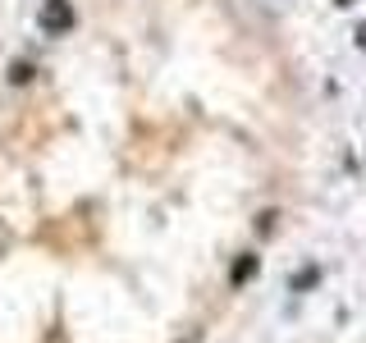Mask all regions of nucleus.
I'll use <instances>...</instances> for the list:
<instances>
[{
  "mask_svg": "<svg viewBox=\"0 0 366 343\" xmlns=\"http://www.w3.org/2000/svg\"><path fill=\"white\" fill-rule=\"evenodd\" d=\"M69 23H74V14H69L64 0H51V5L41 9V28H46V32H64Z\"/></svg>",
  "mask_w": 366,
  "mask_h": 343,
  "instance_id": "1",
  "label": "nucleus"
}]
</instances>
